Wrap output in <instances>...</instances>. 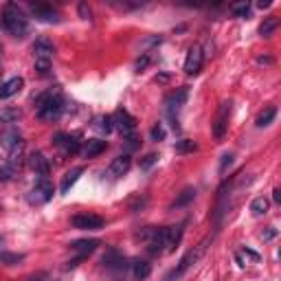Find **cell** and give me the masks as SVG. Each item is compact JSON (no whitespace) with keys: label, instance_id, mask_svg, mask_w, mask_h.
I'll return each mask as SVG.
<instances>
[{"label":"cell","instance_id":"6da1fadb","mask_svg":"<svg viewBox=\"0 0 281 281\" xmlns=\"http://www.w3.org/2000/svg\"><path fill=\"white\" fill-rule=\"evenodd\" d=\"M0 25H2V29L7 31L9 35L18 37V40L27 37V35H29V31H31L29 18L25 16V11H22L16 2H7L2 7V13H0Z\"/></svg>","mask_w":281,"mask_h":281},{"label":"cell","instance_id":"7a4b0ae2","mask_svg":"<svg viewBox=\"0 0 281 281\" xmlns=\"http://www.w3.org/2000/svg\"><path fill=\"white\" fill-rule=\"evenodd\" d=\"M35 106H37V116H40L42 121H55V119H59L64 112V99H62V95H59V90L42 92L35 99Z\"/></svg>","mask_w":281,"mask_h":281},{"label":"cell","instance_id":"3957f363","mask_svg":"<svg viewBox=\"0 0 281 281\" xmlns=\"http://www.w3.org/2000/svg\"><path fill=\"white\" fill-rule=\"evenodd\" d=\"M204 248H207V240H204L200 246H196V248H191V251H187L185 255H182V259L178 261V266H176V268L171 270V273L165 277V281H178V279H182V277H185V275H187V270H189L191 266H194L196 261H198L200 257H202Z\"/></svg>","mask_w":281,"mask_h":281},{"label":"cell","instance_id":"277c9868","mask_svg":"<svg viewBox=\"0 0 281 281\" xmlns=\"http://www.w3.org/2000/svg\"><path fill=\"white\" fill-rule=\"evenodd\" d=\"M187 97H189V88H187V86L176 88L174 92H169V95H167V99H165V112H167V116H169L171 121H176L178 112H180L182 106L187 104Z\"/></svg>","mask_w":281,"mask_h":281},{"label":"cell","instance_id":"5b68a950","mask_svg":"<svg viewBox=\"0 0 281 281\" xmlns=\"http://www.w3.org/2000/svg\"><path fill=\"white\" fill-rule=\"evenodd\" d=\"M29 11L35 16V20L44 22V25H57L62 20L59 11L49 2H29Z\"/></svg>","mask_w":281,"mask_h":281},{"label":"cell","instance_id":"8992f818","mask_svg":"<svg viewBox=\"0 0 281 281\" xmlns=\"http://www.w3.org/2000/svg\"><path fill=\"white\" fill-rule=\"evenodd\" d=\"M70 224H73V228H79V231H99V228L106 226V220L95 213H77L70 218Z\"/></svg>","mask_w":281,"mask_h":281},{"label":"cell","instance_id":"52a82bcc","mask_svg":"<svg viewBox=\"0 0 281 281\" xmlns=\"http://www.w3.org/2000/svg\"><path fill=\"white\" fill-rule=\"evenodd\" d=\"M55 194V187L49 178H40L35 182V187L29 191V202L31 204H46Z\"/></svg>","mask_w":281,"mask_h":281},{"label":"cell","instance_id":"ba28073f","mask_svg":"<svg viewBox=\"0 0 281 281\" xmlns=\"http://www.w3.org/2000/svg\"><path fill=\"white\" fill-rule=\"evenodd\" d=\"M112 123H114V128L119 130L123 137L134 134V130H137V119H134L128 110H123V108H119V110L112 114Z\"/></svg>","mask_w":281,"mask_h":281},{"label":"cell","instance_id":"9c48e42d","mask_svg":"<svg viewBox=\"0 0 281 281\" xmlns=\"http://www.w3.org/2000/svg\"><path fill=\"white\" fill-rule=\"evenodd\" d=\"M53 145L62 149L64 154H79V152H82V140H79L77 134H66V132L55 134Z\"/></svg>","mask_w":281,"mask_h":281},{"label":"cell","instance_id":"30bf717a","mask_svg":"<svg viewBox=\"0 0 281 281\" xmlns=\"http://www.w3.org/2000/svg\"><path fill=\"white\" fill-rule=\"evenodd\" d=\"M231 101H224V104H220V110L218 114H215V121H213V137L215 139H222L224 134H226V128H228V116H231Z\"/></svg>","mask_w":281,"mask_h":281},{"label":"cell","instance_id":"8fae6325","mask_svg":"<svg viewBox=\"0 0 281 281\" xmlns=\"http://www.w3.org/2000/svg\"><path fill=\"white\" fill-rule=\"evenodd\" d=\"M202 64H204V53L200 46H191L189 53H187V59H185V73L187 75H198L202 70Z\"/></svg>","mask_w":281,"mask_h":281},{"label":"cell","instance_id":"7c38bea8","mask_svg":"<svg viewBox=\"0 0 281 281\" xmlns=\"http://www.w3.org/2000/svg\"><path fill=\"white\" fill-rule=\"evenodd\" d=\"M130 167H132V158H130V154H121V156H116L114 161L110 163L108 174H110L112 178H121V176L128 174Z\"/></svg>","mask_w":281,"mask_h":281},{"label":"cell","instance_id":"4fadbf2b","mask_svg":"<svg viewBox=\"0 0 281 281\" xmlns=\"http://www.w3.org/2000/svg\"><path fill=\"white\" fill-rule=\"evenodd\" d=\"M104 264H106L108 270H114V273H123L125 275V270H128V259L121 257L114 248H110V251L104 255Z\"/></svg>","mask_w":281,"mask_h":281},{"label":"cell","instance_id":"5bb4252c","mask_svg":"<svg viewBox=\"0 0 281 281\" xmlns=\"http://www.w3.org/2000/svg\"><path fill=\"white\" fill-rule=\"evenodd\" d=\"M29 165H31V169L35 171L40 178H46L51 174V163H49V158L44 156L42 152H33L29 156Z\"/></svg>","mask_w":281,"mask_h":281},{"label":"cell","instance_id":"9a60e30c","mask_svg":"<svg viewBox=\"0 0 281 281\" xmlns=\"http://www.w3.org/2000/svg\"><path fill=\"white\" fill-rule=\"evenodd\" d=\"M53 53H55V46H53V42H51L49 37H37V40L33 42L35 59H49V62H51Z\"/></svg>","mask_w":281,"mask_h":281},{"label":"cell","instance_id":"2e32d148","mask_svg":"<svg viewBox=\"0 0 281 281\" xmlns=\"http://www.w3.org/2000/svg\"><path fill=\"white\" fill-rule=\"evenodd\" d=\"M0 145L11 152V149H16L18 145H25V140H22V134L18 132L16 128H9V130H2V132H0Z\"/></svg>","mask_w":281,"mask_h":281},{"label":"cell","instance_id":"e0dca14e","mask_svg":"<svg viewBox=\"0 0 281 281\" xmlns=\"http://www.w3.org/2000/svg\"><path fill=\"white\" fill-rule=\"evenodd\" d=\"M106 147H108L106 140H101V139H88L86 143L82 145V156L84 158H95V156H99V154H104Z\"/></svg>","mask_w":281,"mask_h":281},{"label":"cell","instance_id":"ac0fdd59","mask_svg":"<svg viewBox=\"0 0 281 281\" xmlns=\"http://www.w3.org/2000/svg\"><path fill=\"white\" fill-rule=\"evenodd\" d=\"M22 86H25V79L22 77H11L9 82L2 84V88H0V99H9V97L18 95V92L22 90Z\"/></svg>","mask_w":281,"mask_h":281},{"label":"cell","instance_id":"d6986e66","mask_svg":"<svg viewBox=\"0 0 281 281\" xmlns=\"http://www.w3.org/2000/svg\"><path fill=\"white\" fill-rule=\"evenodd\" d=\"M82 174H84V167H73L70 171H66V176L62 178V182H59V194L66 196L70 191V187L79 180V176H82Z\"/></svg>","mask_w":281,"mask_h":281},{"label":"cell","instance_id":"ffe728a7","mask_svg":"<svg viewBox=\"0 0 281 281\" xmlns=\"http://www.w3.org/2000/svg\"><path fill=\"white\" fill-rule=\"evenodd\" d=\"M101 242L99 240H95V237H92V240H75V242H70V251H77L79 255H90L92 251H97V246H99Z\"/></svg>","mask_w":281,"mask_h":281},{"label":"cell","instance_id":"44dd1931","mask_svg":"<svg viewBox=\"0 0 281 281\" xmlns=\"http://www.w3.org/2000/svg\"><path fill=\"white\" fill-rule=\"evenodd\" d=\"M196 187H185V189L178 194V198L171 202V209H182V207H187L189 202H194V198H196Z\"/></svg>","mask_w":281,"mask_h":281},{"label":"cell","instance_id":"7402d4cb","mask_svg":"<svg viewBox=\"0 0 281 281\" xmlns=\"http://www.w3.org/2000/svg\"><path fill=\"white\" fill-rule=\"evenodd\" d=\"M132 273H134V277H137L139 281H145L149 275H152V264H149V261H145V259L132 261Z\"/></svg>","mask_w":281,"mask_h":281},{"label":"cell","instance_id":"603a6c76","mask_svg":"<svg viewBox=\"0 0 281 281\" xmlns=\"http://www.w3.org/2000/svg\"><path fill=\"white\" fill-rule=\"evenodd\" d=\"M20 119H22V112L18 108H11V106L0 108V123L11 125V123H18Z\"/></svg>","mask_w":281,"mask_h":281},{"label":"cell","instance_id":"cb8c5ba5","mask_svg":"<svg viewBox=\"0 0 281 281\" xmlns=\"http://www.w3.org/2000/svg\"><path fill=\"white\" fill-rule=\"evenodd\" d=\"M277 27H279V18H277V16H268V18H266V20L259 25V35H261V37H270V35L275 33V31H277Z\"/></svg>","mask_w":281,"mask_h":281},{"label":"cell","instance_id":"d4e9b609","mask_svg":"<svg viewBox=\"0 0 281 281\" xmlns=\"http://www.w3.org/2000/svg\"><path fill=\"white\" fill-rule=\"evenodd\" d=\"M275 116H277V108L275 106H270V108H266L264 112H261L259 116H257V128H266V125H270L275 121Z\"/></svg>","mask_w":281,"mask_h":281},{"label":"cell","instance_id":"484cf974","mask_svg":"<svg viewBox=\"0 0 281 281\" xmlns=\"http://www.w3.org/2000/svg\"><path fill=\"white\" fill-rule=\"evenodd\" d=\"M268 207H270V202L264 198V196H259V198H255V200L251 202L253 215H264V213H268Z\"/></svg>","mask_w":281,"mask_h":281},{"label":"cell","instance_id":"4316f807","mask_svg":"<svg viewBox=\"0 0 281 281\" xmlns=\"http://www.w3.org/2000/svg\"><path fill=\"white\" fill-rule=\"evenodd\" d=\"M95 128L99 130V132H112L114 130V123H112V116L110 114H101V116H97L95 119Z\"/></svg>","mask_w":281,"mask_h":281},{"label":"cell","instance_id":"83f0119b","mask_svg":"<svg viewBox=\"0 0 281 281\" xmlns=\"http://www.w3.org/2000/svg\"><path fill=\"white\" fill-rule=\"evenodd\" d=\"M20 261H25V255H20V253H4V251H0V264L16 266V264H20Z\"/></svg>","mask_w":281,"mask_h":281},{"label":"cell","instance_id":"f1b7e54d","mask_svg":"<svg viewBox=\"0 0 281 281\" xmlns=\"http://www.w3.org/2000/svg\"><path fill=\"white\" fill-rule=\"evenodd\" d=\"M174 149H176V154H191V152L198 149V143L191 140V139H182V140H178V143H176Z\"/></svg>","mask_w":281,"mask_h":281},{"label":"cell","instance_id":"f546056e","mask_svg":"<svg viewBox=\"0 0 281 281\" xmlns=\"http://www.w3.org/2000/svg\"><path fill=\"white\" fill-rule=\"evenodd\" d=\"M16 174H18V167L11 165V163H4V165L0 167V180H2V182L11 180V178L16 176Z\"/></svg>","mask_w":281,"mask_h":281},{"label":"cell","instance_id":"4dcf8cb0","mask_svg":"<svg viewBox=\"0 0 281 281\" xmlns=\"http://www.w3.org/2000/svg\"><path fill=\"white\" fill-rule=\"evenodd\" d=\"M156 161H158V156L156 154H145L143 158H140V163H139V167L143 171H147V169H152L154 165H156Z\"/></svg>","mask_w":281,"mask_h":281},{"label":"cell","instance_id":"1f68e13d","mask_svg":"<svg viewBox=\"0 0 281 281\" xmlns=\"http://www.w3.org/2000/svg\"><path fill=\"white\" fill-rule=\"evenodd\" d=\"M231 11L235 13L237 18H244V16L251 13V4H248V2H237V4H233V7H231Z\"/></svg>","mask_w":281,"mask_h":281},{"label":"cell","instance_id":"d6a6232c","mask_svg":"<svg viewBox=\"0 0 281 281\" xmlns=\"http://www.w3.org/2000/svg\"><path fill=\"white\" fill-rule=\"evenodd\" d=\"M149 137H152V140H156V143L158 140H163L165 139V128H163L161 123H156L152 130H149Z\"/></svg>","mask_w":281,"mask_h":281},{"label":"cell","instance_id":"836d02e7","mask_svg":"<svg viewBox=\"0 0 281 281\" xmlns=\"http://www.w3.org/2000/svg\"><path fill=\"white\" fill-rule=\"evenodd\" d=\"M35 70H37L40 75H49L51 62H49V59H35Z\"/></svg>","mask_w":281,"mask_h":281},{"label":"cell","instance_id":"e575fe53","mask_svg":"<svg viewBox=\"0 0 281 281\" xmlns=\"http://www.w3.org/2000/svg\"><path fill=\"white\" fill-rule=\"evenodd\" d=\"M77 9H79V16H82L84 20H90V18H92V11H90V7H88L86 2H79Z\"/></svg>","mask_w":281,"mask_h":281},{"label":"cell","instance_id":"d590c367","mask_svg":"<svg viewBox=\"0 0 281 281\" xmlns=\"http://www.w3.org/2000/svg\"><path fill=\"white\" fill-rule=\"evenodd\" d=\"M233 165V154H224L222 156V161H220V171H226V167H231Z\"/></svg>","mask_w":281,"mask_h":281},{"label":"cell","instance_id":"8d00e7d4","mask_svg":"<svg viewBox=\"0 0 281 281\" xmlns=\"http://www.w3.org/2000/svg\"><path fill=\"white\" fill-rule=\"evenodd\" d=\"M275 237H277V228L275 226H268L264 233H261V240L264 242H270V240H275Z\"/></svg>","mask_w":281,"mask_h":281},{"label":"cell","instance_id":"74e56055","mask_svg":"<svg viewBox=\"0 0 281 281\" xmlns=\"http://www.w3.org/2000/svg\"><path fill=\"white\" fill-rule=\"evenodd\" d=\"M125 145H128V149H137L139 147V139H137V134H128L125 137Z\"/></svg>","mask_w":281,"mask_h":281},{"label":"cell","instance_id":"f35d334b","mask_svg":"<svg viewBox=\"0 0 281 281\" xmlns=\"http://www.w3.org/2000/svg\"><path fill=\"white\" fill-rule=\"evenodd\" d=\"M147 64H149V57H147V55H143V57H140L139 62H137V70L140 73V70H143L145 66H147Z\"/></svg>","mask_w":281,"mask_h":281},{"label":"cell","instance_id":"ab89813d","mask_svg":"<svg viewBox=\"0 0 281 281\" xmlns=\"http://www.w3.org/2000/svg\"><path fill=\"white\" fill-rule=\"evenodd\" d=\"M257 64H273V57H270V55H259Z\"/></svg>","mask_w":281,"mask_h":281},{"label":"cell","instance_id":"60d3db41","mask_svg":"<svg viewBox=\"0 0 281 281\" xmlns=\"http://www.w3.org/2000/svg\"><path fill=\"white\" fill-rule=\"evenodd\" d=\"M273 200H275L277 204H281V189H275V191H273Z\"/></svg>","mask_w":281,"mask_h":281},{"label":"cell","instance_id":"b9f144b4","mask_svg":"<svg viewBox=\"0 0 281 281\" xmlns=\"http://www.w3.org/2000/svg\"><path fill=\"white\" fill-rule=\"evenodd\" d=\"M259 7H261V9H264V7H270V0H261Z\"/></svg>","mask_w":281,"mask_h":281},{"label":"cell","instance_id":"7bdbcfd3","mask_svg":"<svg viewBox=\"0 0 281 281\" xmlns=\"http://www.w3.org/2000/svg\"><path fill=\"white\" fill-rule=\"evenodd\" d=\"M2 244H4V237H2V235H0V246H2Z\"/></svg>","mask_w":281,"mask_h":281},{"label":"cell","instance_id":"ee69618b","mask_svg":"<svg viewBox=\"0 0 281 281\" xmlns=\"http://www.w3.org/2000/svg\"><path fill=\"white\" fill-rule=\"evenodd\" d=\"M0 53H2V46H0Z\"/></svg>","mask_w":281,"mask_h":281},{"label":"cell","instance_id":"f6af8a7d","mask_svg":"<svg viewBox=\"0 0 281 281\" xmlns=\"http://www.w3.org/2000/svg\"><path fill=\"white\" fill-rule=\"evenodd\" d=\"M0 75H2V68H0Z\"/></svg>","mask_w":281,"mask_h":281},{"label":"cell","instance_id":"bcb514c9","mask_svg":"<svg viewBox=\"0 0 281 281\" xmlns=\"http://www.w3.org/2000/svg\"><path fill=\"white\" fill-rule=\"evenodd\" d=\"M0 88H2V84H0Z\"/></svg>","mask_w":281,"mask_h":281}]
</instances>
